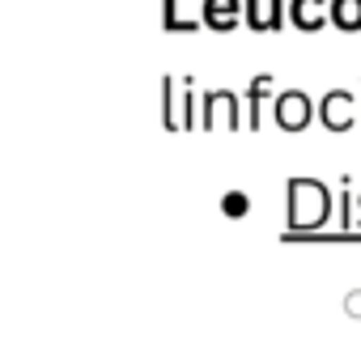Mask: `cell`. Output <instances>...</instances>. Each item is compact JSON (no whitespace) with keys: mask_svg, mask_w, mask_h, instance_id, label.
<instances>
[{"mask_svg":"<svg viewBox=\"0 0 361 352\" xmlns=\"http://www.w3.org/2000/svg\"><path fill=\"white\" fill-rule=\"evenodd\" d=\"M319 119H323V127H331V132H344V127L361 123V94H353V89H344V85L327 89V94L319 98Z\"/></svg>","mask_w":361,"mask_h":352,"instance_id":"obj_3","label":"cell"},{"mask_svg":"<svg viewBox=\"0 0 361 352\" xmlns=\"http://www.w3.org/2000/svg\"><path fill=\"white\" fill-rule=\"evenodd\" d=\"M161 123L170 132H183L200 123V94L192 85V77H161Z\"/></svg>","mask_w":361,"mask_h":352,"instance_id":"obj_2","label":"cell"},{"mask_svg":"<svg viewBox=\"0 0 361 352\" xmlns=\"http://www.w3.org/2000/svg\"><path fill=\"white\" fill-rule=\"evenodd\" d=\"M243 5H247V26L251 30H276L281 26V18H285V0H243Z\"/></svg>","mask_w":361,"mask_h":352,"instance_id":"obj_6","label":"cell"},{"mask_svg":"<svg viewBox=\"0 0 361 352\" xmlns=\"http://www.w3.org/2000/svg\"><path fill=\"white\" fill-rule=\"evenodd\" d=\"M289 18L302 30H319L331 18V0H289Z\"/></svg>","mask_w":361,"mask_h":352,"instance_id":"obj_7","label":"cell"},{"mask_svg":"<svg viewBox=\"0 0 361 352\" xmlns=\"http://www.w3.org/2000/svg\"><path fill=\"white\" fill-rule=\"evenodd\" d=\"M344 310H348V314H361V289H353V293L344 297Z\"/></svg>","mask_w":361,"mask_h":352,"instance_id":"obj_13","label":"cell"},{"mask_svg":"<svg viewBox=\"0 0 361 352\" xmlns=\"http://www.w3.org/2000/svg\"><path fill=\"white\" fill-rule=\"evenodd\" d=\"M247 123L251 127H259V119H264V102H268V94H272V73H255L251 81H247Z\"/></svg>","mask_w":361,"mask_h":352,"instance_id":"obj_9","label":"cell"},{"mask_svg":"<svg viewBox=\"0 0 361 352\" xmlns=\"http://www.w3.org/2000/svg\"><path fill=\"white\" fill-rule=\"evenodd\" d=\"M161 22H166V30H196V18L178 9V0H161Z\"/></svg>","mask_w":361,"mask_h":352,"instance_id":"obj_11","label":"cell"},{"mask_svg":"<svg viewBox=\"0 0 361 352\" xmlns=\"http://www.w3.org/2000/svg\"><path fill=\"white\" fill-rule=\"evenodd\" d=\"M285 200H289V230H319L336 208L331 187L314 174H293L285 183Z\"/></svg>","mask_w":361,"mask_h":352,"instance_id":"obj_1","label":"cell"},{"mask_svg":"<svg viewBox=\"0 0 361 352\" xmlns=\"http://www.w3.org/2000/svg\"><path fill=\"white\" fill-rule=\"evenodd\" d=\"M357 208H361V191H357ZM357 230H361V217H357Z\"/></svg>","mask_w":361,"mask_h":352,"instance_id":"obj_14","label":"cell"},{"mask_svg":"<svg viewBox=\"0 0 361 352\" xmlns=\"http://www.w3.org/2000/svg\"><path fill=\"white\" fill-rule=\"evenodd\" d=\"M238 119H243V106H238L234 89H209L200 98V123L204 127H238Z\"/></svg>","mask_w":361,"mask_h":352,"instance_id":"obj_5","label":"cell"},{"mask_svg":"<svg viewBox=\"0 0 361 352\" xmlns=\"http://www.w3.org/2000/svg\"><path fill=\"white\" fill-rule=\"evenodd\" d=\"M331 22L340 30H361V0H331Z\"/></svg>","mask_w":361,"mask_h":352,"instance_id":"obj_10","label":"cell"},{"mask_svg":"<svg viewBox=\"0 0 361 352\" xmlns=\"http://www.w3.org/2000/svg\"><path fill=\"white\" fill-rule=\"evenodd\" d=\"M319 115V106H314V98L306 94V89H281L276 98H272V119L285 127V132H298V127H306L310 119Z\"/></svg>","mask_w":361,"mask_h":352,"instance_id":"obj_4","label":"cell"},{"mask_svg":"<svg viewBox=\"0 0 361 352\" xmlns=\"http://www.w3.org/2000/svg\"><path fill=\"white\" fill-rule=\"evenodd\" d=\"M221 208H226L230 217H243V213H251V196H247V191H226V196H221Z\"/></svg>","mask_w":361,"mask_h":352,"instance_id":"obj_12","label":"cell"},{"mask_svg":"<svg viewBox=\"0 0 361 352\" xmlns=\"http://www.w3.org/2000/svg\"><path fill=\"white\" fill-rule=\"evenodd\" d=\"M204 22L213 26V30H234L238 26V13H247V5L243 0H204Z\"/></svg>","mask_w":361,"mask_h":352,"instance_id":"obj_8","label":"cell"}]
</instances>
